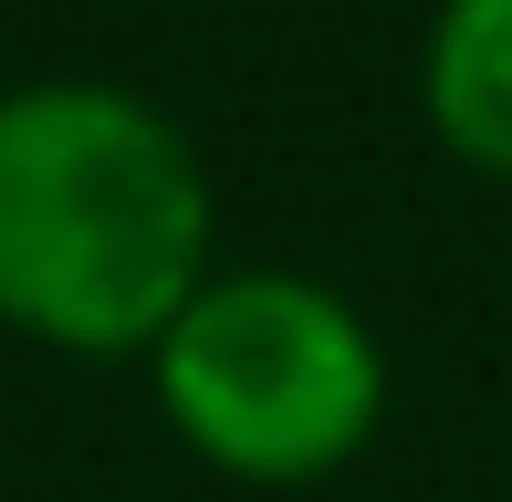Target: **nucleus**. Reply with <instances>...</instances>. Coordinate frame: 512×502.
Wrapping results in <instances>:
<instances>
[{"instance_id": "f257e3e1", "label": "nucleus", "mask_w": 512, "mask_h": 502, "mask_svg": "<svg viewBox=\"0 0 512 502\" xmlns=\"http://www.w3.org/2000/svg\"><path fill=\"white\" fill-rule=\"evenodd\" d=\"M209 168L136 84L0 95V325L53 356H147L209 283Z\"/></svg>"}, {"instance_id": "7ed1b4c3", "label": "nucleus", "mask_w": 512, "mask_h": 502, "mask_svg": "<svg viewBox=\"0 0 512 502\" xmlns=\"http://www.w3.org/2000/svg\"><path fill=\"white\" fill-rule=\"evenodd\" d=\"M418 105L460 168L512 178V0H439L429 53H418Z\"/></svg>"}, {"instance_id": "f03ea898", "label": "nucleus", "mask_w": 512, "mask_h": 502, "mask_svg": "<svg viewBox=\"0 0 512 502\" xmlns=\"http://www.w3.org/2000/svg\"><path fill=\"white\" fill-rule=\"evenodd\" d=\"M157 419L230 482H335L387 419V346L314 272H209L147 346Z\"/></svg>"}]
</instances>
